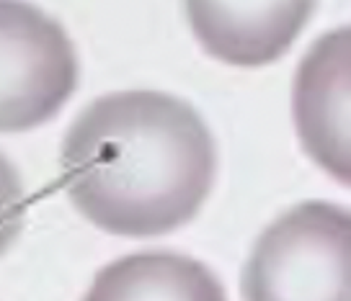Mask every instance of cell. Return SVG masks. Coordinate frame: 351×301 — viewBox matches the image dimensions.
<instances>
[{
  "label": "cell",
  "mask_w": 351,
  "mask_h": 301,
  "mask_svg": "<svg viewBox=\"0 0 351 301\" xmlns=\"http://www.w3.org/2000/svg\"><path fill=\"white\" fill-rule=\"evenodd\" d=\"M60 162L67 196L90 224L119 237H160L204 206L217 150L186 101L124 90L80 111Z\"/></svg>",
  "instance_id": "obj_1"
},
{
  "label": "cell",
  "mask_w": 351,
  "mask_h": 301,
  "mask_svg": "<svg viewBox=\"0 0 351 301\" xmlns=\"http://www.w3.org/2000/svg\"><path fill=\"white\" fill-rule=\"evenodd\" d=\"M243 301H351V211L305 201L261 232L243 268Z\"/></svg>",
  "instance_id": "obj_2"
},
{
  "label": "cell",
  "mask_w": 351,
  "mask_h": 301,
  "mask_svg": "<svg viewBox=\"0 0 351 301\" xmlns=\"http://www.w3.org/2000/svg\"><path fill=\"white\" fill-rule=\"evenodd\" d=\"M77 86L65 29L26 0H0V131H29L55 116Z\"/></svg>",
  "instance_id": "obj_3"
},
{
  "label": "cell",
  "mask_w": 351,
  "mask_h": 301,
  "mask_svg": "<svg viewBox=\"0 0 351 301\" xmlns=\"http://www.w3.org/2000/svg\"><path fill=\"white\" fill-rule=\"evenodd\" d=\"M292 116L307 157L351 188V26L307 49L292 86Z\"/></svg>",
  "instance_id": "obj_4"
},
{
  "label": "cell",
  "mask_w": 351,
  "mask_h": 301,
  "mask_svg": "<svg viewBox=\"0 0 351 301\" xmlns=\"http://www.w3.org/2000/svg\"><path fill=\"white\" fill-rule=\"evenodd\" d=\"M191 31L215 60L263 67L295 44L315 0H184Z\"/></svg>",
  "instance_id": "obj_5"
},
{
  "label": "cell",
  "mask_w": 351,
  "mask_h": 301,
  "mask_svg": "<svg viewBox=\"0 0 351 301\" xmlns=\"http://www.w3.org/2000/svg\"><path fill=\"white\" fill-rule=\"evenodd\" d=\"M83 301H228V296L204 263L150 250L101 268Z\"/></svg>",
  "instance_id": "obj_6"
},
{
  "label": "cell",
  "mask_w": 351,
  "mask_h": 301,
  "mask_svg": "<svg viewBox=\"0 0 351 301\" xmlns=\"http://www.w3.org/2000/svg\"><path fill=\"white\" fill-rule=\"evenodd\" d=\"M26 219V196L11 160L0 152V255L13 245Z\"/></svg>",
  "instance_id": "obj_7"
}]
</instances>
